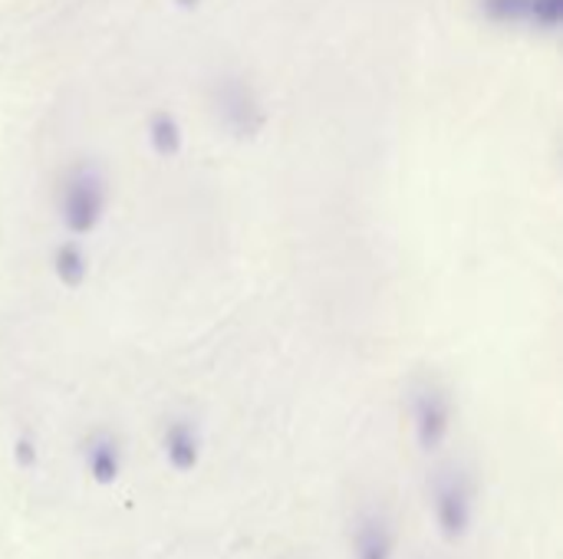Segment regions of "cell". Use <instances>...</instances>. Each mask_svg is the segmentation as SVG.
<instances>
[{"mask_svg":"<svg viewBox=\"0 0 563 559\" xmlns=\"http://www.w3.org/2000/svg\"><path fill=\"white\" fill-rule=\"evenodd\" d=\"M109 204V181L106 171L92 161H82L66 171L59 185V221L73 237L92 234Z\"/></svg>","mask_w":563,"mask_h":559,"instance_id":"obj_1","label":"cell"},{"mask_svg":"<svg viewBox=\"0 0 563 559\" xmlns=\"http://www.w3.org/2000/svg\"><path fill=\"white\" fill-rule=\"evenodd\" d=\"M472 484L462 471H442L432 484L435 527L449 544H462L472 530Z\"/></svg>","mask_w":563,"mask_h":559,"instance_id":"obj_2","label":"cell"},{"mask_svg":"<svg viewBox=\"0 0 563 559\" xmlns=\"http://www.w3.org/2000/svg\"><path fill=\"white\" fill-rule=\"evenodd\" d=\"M412 422L422 451H439L452 428V402L435 382H422L412 392Z\"/></svg>","mask_w":563,"mask_h":559,"instance_id":"obj_3","label":"cell"},{"mask_svg":"<svg viewBox=\"0 0 563 559\" xmlns=\"http://www.w3.org/2000/svg\"><path fill=\"white\" fill-rule=\"evenodd\" d=\"M563 0H482V13L505 26L554 30L561 23Z\"/></svg>","mask_w":563,"mask_h":559,"instance_id":"obj_4","label":"cell"},{"mask_svg":"<svg viewBox=\"0 0 563 559\" xmlns=\"http://www.w3.org/2000/svg\"><path fill=\"white\" fill-rule=\"evenodd\" d=\"M257 109H261L257 99L251 96V89L241 79H224L218 86V119L228 128H234L238 135H251L254 132V125L247 122V115H261Z\"/></svg>","mask_w":563,"mask_h":559,"instance_id":"obj_5","label":"cell"},{"mask_svg":"<svg viewBox=\"0 0 563 559\" xmlns=\"http://www.w3.org/2000/svg\"><path fill=\"white\" fill-rule=\"evenodd\" d=\"M86 471L99 488H109L122 474V445L109 432H96L86 441Z\"/></svg>","mask_w":563,"mask_h":559,"instance_id":"obj_6","label":"cell"},{"mask_svg":"<svg viewBox=\"0 0 563 559\" xmlns=\"http://www.w3.org/2000/svg\"><path fill=\"white\" fill-rule=\"evenodd\" d=\"M162 451H165V461L175 468V471H195L198 461H201V435L191 422H172L165 428V438H162Z\"/></svg>","mask_w":563,"mask_h":559,"instance_id":"obj_7","label":"cell"},{"mask_svg":"<svg viewBox=\"0 0 563 559\" xmlns=\"http://www.w3.org/2000/svg\"><path fill=\"white\" fill-rule=\"evenodd\" d=\"M353 554H356V559H393V554H396L393 527H389L383 517H376V514L366 517V521L356 527Z\"/></svg>","mask_w":563,"mask_h":559,"instance_id":"obj_8","label":"cell"},{"mask_svg":"<svg viewBox=\"0 0 563 559\" xmlns=\"http://www.w3.org/2000/svg\"><path fill=\"white\" fill-rule=\"evenodd\" d=\"M53 267H56V277H59L66 287H79V283L86 280V273H89V264H86V254H82L79 244H63V247L56 250Z\"/></svg>","mask_w":563,"mask_h":559,"instance_id":"obj_9","label":"cell"},{"mask_svg":"<svg viewBox=\"0 0 563 559\" xmlns=\"http://www.w3.org/2000/svg\"><path fill=\"white\" fill-rule=\"evenodd\" d=\"M152 142L158 145V152H175L178 148V142H181V132H178V122L172 119V115H158L155 122H152Z\"/></svg>","mask_w":563,"mask_h":559,"instance_id":"obj_10","label":"cell"},{"mask_svg":"<svg viewBox=\"0 0 563 559\" xmlns=\"http://www.w3.org/2000/svg\"><path fill=\"white\" fill-rule=\"evenodd\" d=\"M13 455H16V465H20V468H33V465H36V448H33L26 438H20V441H16Z\"/></svg>","mask_w":563,"mask_h":559,"instance_id":"obj_11","label":"cell"}]
</instances>
